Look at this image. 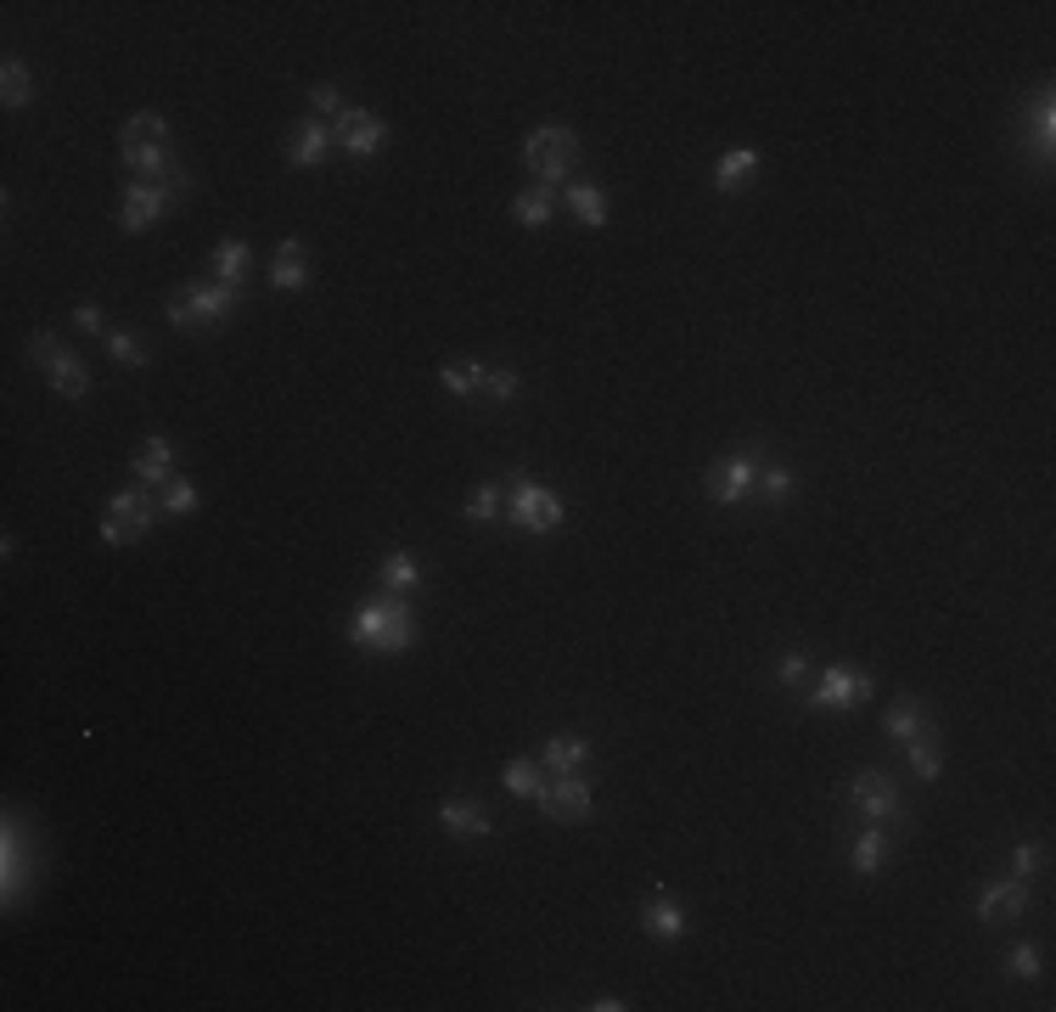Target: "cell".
<instances>
[{
  "label": "cell",
  "mask_w": 1056,
  "mask_h": 1012,
  "mask_svg": "<svg viewBox=\"0 0 1056 1012\" xmlns=\"http://www.w3.org/2000/svg\"><path fill=\"white\" fill-rule=\"evenodd\" d=\"M354 647L366 652H405L416 641V619H411V602L405 597H382V602H366L354 613Z\"/></svg>",
  "instance_id": "cell-1"
},
{
  "label": "cell",
  "mask_w": 1056,
  "mask_h": 1012,
  "mask_svg": "<svg viewBox=\"0 0 1056 1012\" xmlns=\"http://www.w3.org/2000/svg\"><path fill=\"white\" fill-rule=\"evenodd\" d=\"M163 315H169V326H180V333H209V326H219V321L237 315V287H225V282H191L180 299L163 304Z\"/></svg>",
  "instance_id": "cell-2"
},
{
  "label": "cell",
  "mask_w": 1056,
  "mask_h": 1012,
  "mask_svg": "<svg viewBox=\"0 0 1056 1012\" xmlns=\"http://www.w3.org/2000/svg\"><path fill=\"white\" fill-rule=\"evenodd\" d=\"M523 163H528V170H535L545 186H563V180H574V170H579V136H574L568 124H540V129H528Z\"/></svg>",
  "instance_id": "cell-3"
},
{
  "label": "cell",
  "mask_w": 1056,
  "mask_h": 1012,
  "mask_svg": "<svg viewBox=\"0 0 1056 1012\" xmlns=\"http://www.w3.org/2000/svg\"><path fill=\"white\" fill-rule=\"evenodd\" d=\"M506 517H512L517 529H528V535H545V529H556L568 517V507H563L556 489H545L535 478H517L512 496H506Z\"/></svg>",
  "instance_id": "cell-4"
},
{
  "label": "cell",
  "mask_w": 1056,
  "mask_h": 1012,
  "mask_svg": "<svg viewBox=\"0 0 1056 1012\" xmlns=\"http://www.w3.org/2000/svg\"><path fill=\"white\" fill-rule=\"evenodd\" d=\"M152 517H158V501L147 496L141 484H136V489H118V496L108 501V517H102V540H108V546H129V540H147Z\"/></svg>",
  "instance_id": "cell-5"
},
{
  "label": "cell",
  "mask_w": 1056,
  "mask_h": 1012,
  "mask_svg": "<svg viewBox=\"0 0 1056 1012\" xmlns=\"http://www.w3.org/2000/svg\"><path fill=\"white\" fill-rule=\"evenodd\" d=\"M871 698H877V680L866 670H848V664H832L809 687V709H860Z\"/></svg>",
  "instance_id": "cell-6"
},
{
  "label": "cell",
  "mask_w": 1056,
  "mask_h": 1012,
  "mask_svg": "<svg viewBox=\"0 0 1056 1012\" xmlns=\"http://www.w3.org/2000/svg\"><path fill=\"white\" fill-rule=\"evenodd\" d=\"M540 815L545 822H563V827H579V822H590V810H596V799H590V782L574 771V776H556V782H545L540 788Z\"/></svg>",
  "instance_id": "cell-7"
},
{
  "label": "cell",
  "mask_w": 1056,
  "mask_h": 1012,
  "mask_svg": "<svg viewBox=\"0 0 1056 1012\" xmlns=\"http://www.w3.org/2000/svg\"><path fill=\"white\" fill-rule=\"evenodd\" d=\"M848 799H854V810H860L866 822H900V810H905L888 771H860V776H854V788H848Z\"/></svg>",
  "instance_id": "cell-8"
},
{
  "label": "cell",
  "mask_w": 1056,
  "mask_h": 1012,
  "mask_svg": "<svg viewBox=\"0 0 1056 1012\" xmlns=\"http://www.w3.org/2000/svg\"><path fill=\"white\" fill-rule=\"evenodd\" d=\"M332 141H338L349 158H372V152L388 141V124H382L377 113H366V108H343V113H338V129H332Z\"/></svg>",
  "instance_id": "cell-9"
},
{
  "label": "cell",
  "mask_w": 1056,
  "mask_h": 1012,
  "mask_svg": "<svg viewBox=\"0 0 1056 1012\" xmlns=\"http://www.w3.org/2000/svg\"><path fill=\"white\" fill-rule=\"evenodd\" d=\"M169 198H175L169 186L129 180V186H124V203H118V225H124V232H147V225H152L163 209H169Z\"/></svg>",
  "instance_id": "cell-10"
},
{
  "label": "cell",
  "mask_w": 1056,
  "mask_h": 1012,
  "mask_svg": "<svg viewBox=\"0 0 1056 1012\" xmlns=\"http://www.w3.org/2000/svg\"><path fill=\"white\" fill-rule=\"evenodd\" d=\"M747 489H753V455L737 450V455H725V462L714 467V478H708V501H714V507H737Z\"/></svg>",
  "instance_id": "cell-11"
},
{
  "label": "cell",
  "mask_w": 1056,
  "mask_h": 1012,
  "mask_svg": "<svg viewBox=\"0 0 1056 1012\" xmlns=\"http://www.w3.org/2000/svg\"><path fill=\"white\" fill-rule=\"evenodd\" d=\"M326 152H332V129H326L320 118L292 124V136H287V163H292V170H315V163H326Z\"/></svg>",
  "instance_id": "cell-12"
},
{
  "label": "cell",
  "mask_w": 1056,
  "mask_h": 1012,
  "mask_svg": "<svg viewBox=\"0 0 1056 1012\" xmlns=\"http://www.w3.org/2000/svg\"><path fill=\"white\" fill-rule=\"evenodd\" d=\"M1017 911H1029V884H1022V877L989 884V889H983V900H978V917H983V923H1011Z\"/></svg>",
  "instance_id": "cell-13"
},
{
  "label": "cell",
  "mask_w": 1056,
  "mask_h": 1012,
  "mask_svg": "<svg viewBox=\"0 0 1056 1012\" xmlns=\"http://www.w3.org/2000/svg\"><path fill=\"white\" fill-rule=\"evenodd\" d=\"M439 827H444L450 838H489V833H494L489 810L473 804V799H444V804H439Z\"/></svg>",
  "instance_id": "cell-14"
},
{
  "label": "cell",
  "mask_w": 1056,
  "mask_h": 1012,
  "mask_svg": "<svg viewBox=\"0 0 1056 1012\" xmlns=\"http://www.w3.org/2000/svg\"><path fill=\"white\" fill-rule=\"evenodd\" d=\"M271 287L276 292H304L310 287V253H304V242H281L276 248V259H271Z\"/></svg>",
  "instance_id": "cell-15"
},
{
  "label": "cell",
  "mask_w": 1056,
  "mask_h": 1012,
  "mask_svg": "<svg viewBox=\"0 0 1056 1012\" xmlns=\"http://www.w3.org/2000/svg\"><path fill=\"white\" fill-rule=\"evenodd\" d=\"M136 478H141V484H169V478H175V445L163 439V434H152V439L136 450Z\"/></svg>",
  "instance_id": "cell-16"
},
{
  "label": "cell",
  "mask_w": 1056,
  "mask_h": 1012,
  "mask_svg": "<svg viewBox=\"0 0 1056 1012\" xmlns=\"http://www.w3.org/2000/svg\"><path fill=\"white\" fill-rule=\"evenodd\" d=\"M248 271H253V248H248L242 237H225V242L214 248V282L242 287V282H248Z\"/></svg>",
  "instance_id": "cell-17"
},
{
  "label": "cell",
  "mask_w": 1056,
  "mask_h": 1012,
  "mask_svg": "<svg viewBox=\"0 0 1056 1012\" xmlns=\"http://www.w3.org/2000/svg\"><path fill=\"white\" fill-rule=\"evenodd\" d=\"M584 760H590V742L584 737H551L540 748V765L551 776H574V771H584Z\"/></svg>",
  "instance_id": "cell-18"
},
{
  "label": "cell",
  "mask_w": 1056,
  "mask_h": 1012,
  "mask_svg": "<svg viewBox=\"0 0 1056 1012\" xmlns=\"http://www.w3.org/2000/svg\"><path fill=\"white\" fill-rule=\"evenodd\" d=\"M641 923H646V934H657V939H680L686 911H680V900L657 895V900H646V905H641Z\"/></svg>",
  "instance_id": "cell-19"
},
{
  "label": "cell",
  "mask_w": 1056,
  "mask_h": 1012,
  "mask_svg": "<svg viewBox=\"0 0 1056 1012\" xmlns=\"http://www.w3.org/2000/svg\"><path fill=\"white\" fill-rule=\"evenodd\" d=\"M118 147H169V118H163V113H136L118 129Z\"/></svg>",
  "instance_id": "cell-20"
},
{
  "label": "cell",
  "mask_w": 1056,
  "mask_h": 1012,
  "mask_svg": "<svg viewBox=\"0 0 1056 1012\" xmlns=\"http://www.w3.org/2000/svg\"><path fill=\"white\" fill-rule=\"evenodd\" d=\"M568 209H574L579 225H590V232H602V225H607V198H602V186H590V180H574Z\"/></svg>",
  "instance_id": "cell-21"
},
{
  "label": "cell",
  "mask_w": 1056,
  "mask_h": 1012,
  "mask_svg": "<svg viewBox=\"0 0 1056 1012\" xmlns=\"http://www.w3.org/2000/svg\"><path fill=\"white\" fill-rule=\"evenodd\" d=\"M848 861H854V872H860V877H877L882 861H888V833H882V827H866L860 838H854Z\"/></svg>",
  "instance_id": "cell-22"
},
{
  "label": "cell",
  "mask_w": 1056,
  "mask_h": 1012,
  "mask_svg": "<svg viewBox=\"0 0 1056 1012\" xmlns=\"http://www.w3.org/2000/svg\"><path fill=\"white\" fill-rule=\"evenodd\" d=\"M905 760H910V771L921 776V782H939V771H944V754H939V742H933V732L921 726L910 742H905Z\"/></svg>",
  "instance_id": "cell-23"
},
{
  "label": "cell",
  "mask_w": 1056,
  "mask_h": 1012,
  "mask_svg": "<svg viewBox=\"0 0 1056 1012\" xmlns=\"http://www.w3.org/2000/svg\"><path fill=\"white\" fill-rule=\"evenodd\" d=\"M747 175H758V152L753 147H731L714 163V186L719 191H737V180H747Z\"/></svg>",
  "instance_id": "cell-24"
},
{
  "label": "cell",
  "mask_w": 1056,
  "mask_h": 1012,
  "mask_svg": "<svg viewBox=\"0 0 1056 1012\" xmlns=\"http://www.w3.org/2000/svg\"><path fill=\"white\" fill-rule=\"evenodd\" d=\"M1051 147H1056V102H1051V85L1034 96V158L1051 163Z\"/></svg>",
  "instance_id": "cell-25"
},
{
  "label": "cell",
  "mask_w": 1056,
  "mask_h": 1012,
  "mask_svg": "<svg viewBox=\"0 0 1056 1012\" xmlns=\"http://www.w3.org/2000/svg\"><path fill=\"white\" fill-rule=\"evenodd\" d=\"M51 388H56L62 400H85L90 395V372L74 361V354H62V361L51 366Z\"/></svg>",
  "instance_id": "cell-26"
},
{
  "label": "cell",
  "mask_w": 1056,
  "mask_h": 1012,
  "mask_svg": "<svg viewBox=\"0 0 1056 1012\" xmlns=\"http://www.w3.org/2000/svg\"><path fill=\"white\" fill-rule=\"evenodd\" d=\"M882 732H888V737H900V742H910V737L921 732V703H916V698H894V703H888Z\"/></svg>",
  "instance_id": "cell-27"
},
{
  "label": "cell",
  "mask_w": 1056,
  "mask_h": 1012,
  "mask_svg": "<svg viewBox=\"0 0 1056 1012\" xmlns=\"http://www.w3.org/2000/svg\"><path fill=\"white\" fill-rule=\"evenodd\" d=\"M512 220H517V225H528V232H540V225H551V191H545V186H540V191H517Z\"/></svg>",
  "instance_id": "cell-28"
},
{
  "label": "cell",
  "mask_w": 1056,
  "mask_h": 1012,
  "mask_svg": "<svg viewBox=\"0 0 1056 1012\" xmlns=\"http://www.w3.org/2000/svg\"><path fill=\"white\" fill-rule=\"evenodd\" d=\"M501 782H506V794L512 799H540V765H528V760H506V771H501Z\"/></svg>",
  "instance_id": "cell-29"
},
{
  "label": "cell",
  "mask_w": 1056,
  "mask_h": 1012,
  "mask_svg": "<svg viewBox=\"0 0 1056 1012\" xmlns=\"http://www.w3.org/2000/svg\"><path fill=\"white\" fill-rule=\"evenodd\" d=\"M439 383L450 388V395H483V366L478 361H450L439 372Z\"/></svg>",
  "instance_id": "cell-30"
},
{
  "label": "cell",
  "mask_w": 1056,
  "mask_h": 1012,
  "mask_svg": "<svg viewBox=\"0 0 1056 1012\" xmlns=\"http://www.w3.org/2000/svg\"><path fill=\"white\" fill-rule=\"evenodd\" d=\"M416 579H422V569L411 563V551H393V558L382 563V585L393 597H405V591H416Z\"/></svg>",
  "instance_id": "cell-31"
},
{
  "label": "cell",
  "mask_w": 1056,
  "mask_h": 1012,
  "mask_svg": "<svg viewBox=\"0 0 1056 1012\" xmlns=\"http://www.w3.org/2000/svg\"><path fill=\"white\" fill-rule=\"evenodd\" d=\"M0 96H7V108H23L28 96H35V79H28V68L12 57L7 68H0Z\"/></svg>",
  "instance_id": "cell-32"
},
{
  "label": "cell",
  "mask_w": 1056,
  "mask_h": 1012,
  "mask_svg": "<svg viewBox=\"0 0 1056 1012\" xmlns=\"http://www.w3.org/2000/svg\"><path fill=\"white\" fill-rule=\"evenodd\" d=\"M158 512H169V517H191V512H197V489H191L186 478H169V484H163V496H158Z\"/></svg>",
  "instance_id": "cell-33"
},
{
  "label": "cell",
  "mask_w": 1056,
  "mask_h": 1012,
  "mask_svg": "<svg viewBox=\"0 0 1056 1012\" xmlns=\"http://www.w3.org/2000/svg\"><path fill=\"white\" fill-rule=\"evenodd\" d=\"M501 512H506V496L494 484H478L473 496H467V517H473V524H489V517H501Z\"/></svg>",
  "instance_id": "cell-34"
},
{
  "label": "cell",
  "mask_w": 1056,
  "mask_h": 1012,
  "mask_svg": "<svg viewBox=\"0 0 1056 1012\" xmlns=\"http://www.w3.org/2000/svg\"><path fill=\"white\" fill-rule=\"evenodd\" d=\"M517 388H523V377L512 366H483V395L489 400H517Z\"/></svg>",
  "instance_id": "cell-35"
},
{
  "label": "cell",
  "mask_w": 1056,
  "mask_h": 1012,
  "mask_svg": "<svg viewBox=\"0 0 1056 1012\" xmlns=\"http://www.w3.org/2000/svg\"><path fill=\"white\" fill-rule=\"evenodd\" d=\"M1040 951H1034V945H1011V951H1006V973L1011 978H1040Z\"/></svg>",
  "instance_id": "cell-36"
},
{
  "label": "cell",
  "mask_w": 1056,
  "mask_h": 1012,
  "mask_svg": "<svg viewBox=\"0 0 1056 1012\" xmlns=\"http://www.w3.org/2000/svg\"><path fill=\"white\" fill-rule=\"evenodd\" d=\"M108 354H113L118 366H147V349L129 338V333H108Z\"/></svg>",
  "instance_id": "cell-37"
},
{
  "label": "cell",
  "mask_w": 1056,
  "mask_h": 1012,
  "mask_svg": "<svg viewBox=\"0 0 1056 1012\" xmlns=\"http://www.w3.org/2000/svg\"><path fill=\"white\" fill-rule=\"evenodd\" d=\"M62 354H68V349H62V338H56V333H40L35 343H28V361H35V366H46V372L62 361Z\"/></svg>",
  "instance_id": "cell-38"
},
{
  "label": "cell",
  "mask_w": 1056,
  "mask_h": 1012,
  "mask_svg": "<svg viewBox=\"0 0 1056 1012\" xmlns=\"http://www.w3.org/2000/svg\"><path fill=\"white\" fill-rule=\"evenodd\" d=\"M758 484H765V501H787L799 478H792L787 467H765V473H758Z\"/></svg>",
  "instance_id": "cell-39"
},
{
  "label": "cell",
  "mask_w": 1056,
  "mask_h": 1012,
  "mask_svg": "<svg viewBox=\"0 0 1056 1012\" xmlns=\"http://www.w3.org/2000/svg\"><path fill=\"white\" fill-rule=\"evenodd\" d=\"M74 326H79V333H90V338H102V333H108L102 304H74Z\"/></svg>",
  "instance_id": "cell-40"
},
{
  "label": "cell",
  "mask_w": 1056,
  "mask_h": 1012,
  "mask_svg": "<svg viewBox=\"0 0 1056 1012\" xmlns=\"http://www.w3.org/2000/svg\"><path fill=\"white\" fill-rule=\"evenodd\" d=\"M1040 861H1045V850H1040V844H1017V850H1011V877H1029V872H1040Z\"/></svg>",
  "instance_id": "cell-41"
},
{
  "label": "cell",
  "mask_w": 1056,
  "mask_h": 1012,
  "mask_svg": "<svg viewBox=\"0 0 1056 1012\" xmlns=\"http://www.w3.org/2000/svg\"><path fill=\"white\" fill-rule=\"evenodd\" d=\"M776 675L787 680V687H792V680H804V675H809V664H804V652H781V664H776Z\"/></svg>",
  "instance_id": "cell-42"
},
{
  "label": "cell",
  "mask_w": 1056,
  "mask_h": 1012,
  "mask_svg": "<svg viewBox=\"0 0 1056 1012\" xmlns=\"http://www.w3.org/2000/svg\"><path fill=\"white\" fill-rule=\"evenodd\" d=\"M310 102H315L320 113H343V90H338V85H315Z\"/></svg>",
  "instance_id": "cell-43"
}]
</instances>
